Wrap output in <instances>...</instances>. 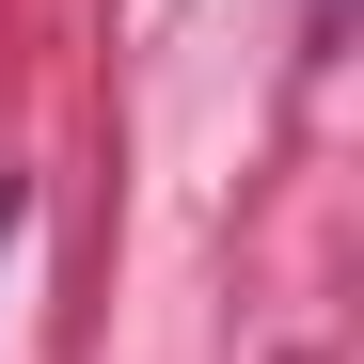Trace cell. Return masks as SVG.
<instances>
[{"instance_id": "1", "label": "cell", "mask_w": 364, "mask_h": 364, "mask_svg": "<svg viewBox=\"0 0 364 364\" xmlns=\"http://www.w3.org/2000/svg\"><path fill=\"white\" fill-rule=\"evenodd\" d=\"M16 222H32V191H16V174H0V254H16Z\"/></svg>"}]
</instances>
